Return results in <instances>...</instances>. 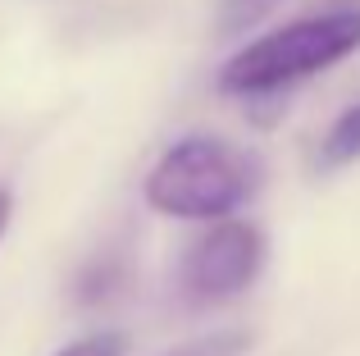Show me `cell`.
Masks as SVG:
<instances>
[{
	"label": "cell",
	"instance_id": "obj_1",
	"mask_svg": "<svg viewBox=\"0 0 360 356\" xmlns=\"http://www.w3.org/2000/svg\"><path fill=\"white\" fill-rule=\"evenodd\" d=\"M264 183V170L251 151L224 137H183L146 174V205L169 220L219 224L233 220Z\"/></svg>",
	"mask_w": 360,
	"mask_h": 356
},
{
	"label": "cell",
	"instance_id": "obj_2",
	"mask_svg": "<svg viewBox=\"0 0 360 356\" xmlns=\"http://www.w3.org/2000/svg\"><path fill=\"white\" fill-rule=\"evenodd\" d=\"M360 51V5H333L324 14L283 23L246 42L219 69L224 96H269L292 82L324 73Z\"/></svg>",
	"mask_w": 360,
	"mask_h": 356
},
{
	"label": "cell",
	"instance_id": "obj_3",
	"mask_svg": "<svg viewBox=\"0 0 360 356\" xmlns=\"http://www.w3.org/2000/svg\"><path fill=\"white\" fill-rule=\"evenodd\" d=\"M264 269V233L246 220H219L187 242L178 260V288L187 302L214 306L246 293Z\"/></svg>",
	"mask_w": 360,
	"mask_h": 356
},
{
	"label": "cell",
	"instance_id": "obj_4",
	"mask_svg": "<svg viewBox=\"0 0 360 356\" xmlns=\"http://www.w3.org/2000/svg\"><path fill=\"white\" fill-rule=\"evenodd\" d=\"M360 160V106L342 110L319 142V170H347Z\"/></svg>",
	"mask_w": 360,
	"mask_h": 356
},
{
	"label": "cell",
	"instance_id": "obj_5",
	"mask_svg": "<svg viewBox=\"0 0 360 356\" xmlns=\"http://www.w3.org/2000/svg\"><path fill=\"white\" fill-rule=\"evenodd\" d=\"M246 348H251V338L242 329H219V333H205L196 343H183L169 356H246Z\"/></svg>",
	"mask_w": 360,
	"mask_h": 356
},
{
	"label": "cell",
	"instance_id": "obj_6",
	"mask_svg": "<svg viewBox=\"0 0 360 356\" xmlns=\"http://www.w3.org/2000/svg\"><path fill=\"white\" fill-rule=\"evenodd\" d=\"M123 352H128V338L115 329H101V333H87V338L69 343V348L55 352V356H123Z\"/></svg>",
	"mask_w": 360,
	"mask_h": 356
},
{
	"label": "cell",
	"instance_id": "obj_7",
	"mask_svg": "<svg viewBox=\"0 0 360 356\" xmlns=\"http://www.w3.org/2000/svg\"><path fill=\"white\" fill-rule=\"evenodd\" d=\"M9 210H14V201H9V192H0V238L9 229Z\"/></svg>",
	"mask_w": 360,
	"mask_h": 356
}]
</instances>
